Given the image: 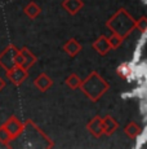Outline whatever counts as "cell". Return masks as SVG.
I'll use <instances>...</instances> for the list:
<instances>
[{
  "label": "cell",
  "instance_id": "7a4b0ae2",
  "mask_svg": "<svg viewBox=\"0 0 147 149\" xmlns=\"http://www.w3.org/2000/svg\"><path fill=\"white\" fill-rule=\"evenodd\" d=\"M79 88L92 102H97L110 90V83L104 81L97 71H92L84 81H81Z\"/></svg>",
  "mask_w": 147,
  "mask_h": 149
},
{
  "label": "cell",
  "instance_id": "52a82bcc",
  "mask_svg": "<svg viewBox=\"0 0 147 149\" xmlns=\"http://www.w3.org/2000/svg\"><path fill=\"white\" fill-rule=\"evenodd\" d=\"M3 126L7 128V131L10 134V136L14 139L16 136H18L19 134H21L22 128H23V122H21L17 117L12 116L7 122L3 123Z\"/></svg>",
  "mask_w": 147,
  "mask_h": 149
},
{
  "label": "cell",
  "instance_id": "5bb4252c",
  "mask_svg": "<svg viewBox=\"0 0 147 149\" xmlns=\"http://www.w3.org/2000/svg\"><path fill=\"white\" fill-rule=\"evenodd\" d=\"M23 12H25V14H26V16L29 17L30 19H35L36 17H38L39 14L41 13V8L39 7V5L36 4L35 1H30L29 4L25 7Z\"/></svg>",
  "mask_w": 147,
  "mask_h": 149
},
{
  "label": "cell",
  "instance_id": "6da1fadb",
  "mask_svg": "<svg viewBox=\"0 0 147 149\" xmlns=\"http://www.w3.org/2000/svg\"><path fill=\"white\" fill-rule=\"evenodd\" d=\"M13 140L19 141L18 145L14 147L19 148H53L54 144L38 126L35 125L31 119H27L23 123L21 134L16 136Z\"/></svg>",
  "mask_w": 147,
  "mask_h": 149
},
{
  "label": "cell",
  "instance_id": "ac0fdd59",
  "mask_svg": "<svg viewBox=\"0 0 147 149\" xmlns=\"http://www.w3.org/2000/svg\"><path fill=\"white\" fill-rule=\"evenodd\" d=\"M123 42H124V39L121 36L116 35V34H112L111 36H109V43L111 45V49H117L123 44Z\"/></svg>",
  "mask_w": 147,
  "mask_h": 149
},
{
  "label": "cell",
  "instance_id": "8992f818",
  "mask_svg": "<svg viewBox=\"0 0 147 149\" xmlns=\"http://www.w3.org/2000/svg\"><path fill=\"white\" fill-rule=\"evenodd\" d=\"M27 77H29V71L26 69L18 66V65H16L10 70L7 71V78L14 86H21L27 79Z\"/></svg>",
  "mask_w": 147,
  "mask_h": 149
},
{
  "label": "cell",
  "instance_id": "9a60e30c",
  "mask_svg": "<svg viewBox=\"0 0 147 149\" xmlns=\"http://www.w3.org/2000/svg\"><path fill=\"white\" fill-rule=\"evenodd\" d=\"M124 134H125L128 137H131V139H135L138 135L141 134V127L138 123L135 122H129L128 125L125 126V128H124Z\"/></svg>",
  "mask_w": 147,
  "mask_h": 149
},
{
  "label": "cell",
  "instance_id": "8fae6325",
  "mask_svg": "<svg viewBox=\"0 0 147 149\" xmlns=\"http://www.w3.org/2000/svg\"><path fill=\"white\" fill-rule=\"evenodd\" d=\"M102 128H103V135L111 136L114 132H116L119 128V123L112 116H106L102 118Z\"/></svg>",
  "mask_w": 147,
  "mask_h": 149
},
{
  "label": "cell",
  "instance_id": "9c48e42d",
  "mask_svg": "<svg viewBox=\"0 0 147 149\" xmlns=\"http://www.w3.org/2000/svg\"><path fill=\"white\" fill-rule=\"evenodd\" d=\"M93 49L97 51L101 56H104L111 51V45L109 43V38L106 35L98 36V39H95V42L93 43Z\"/></svg>",
  "mask_w": 147,
  "mask_h": 149
},
{
  "label": "cell",
  "instance_id": "4fadbf2b",
  "mask_svg": "<svg viewBox=\"0 0 147 149\" xmlns=\"http://www.w3.org/2000/svg\"><path fill=\"white\" fill-rule=\"evenodd\" d=\"M62 49H63L65 53H67L70 57H75L76 54L81 51V44L79 43L76 39H69L66 43L63 44V47H62Z\"/></svg>",
  "mask_w": 147,
  "mask_h": 149
},
{
  "label": "cell",
  "instance_id": "ba28073f",
  "mask_svg": "<svg viewBox=\"0 0 147 149\" xmlns=\"http://www.w3.org/2000/svg\"><path fill=\"white\" fill-rule=\"evenodd\" d=\"M87 130L89 134L94 137H101L103 135V128H102V117L95 116L88 122L87 125Z\"/></svg>",
  "mask_w": 147,
  "mask_h": 149
},
{
  "label": "cell",
  "instance_id": "ffe728a7",
  "mask_svg": "<svg viewBox=\"0 0 147 149\" xmlns=\"http://www.w3.org/2000/svg\"><path fill=\"white\" fill-rule=\"evenodd\" d=\"M4 88H5V81L1 78V77H0V92H1Z\"/></svg>",
  "mask_w": 147,
  "mask_h": 149
},
{
  "label": "cell",
  "instance_id": "277c9868",
  "mask_svg": "<svg viewBox=\"0 0 147 149\" xmlns=\"http://www.w3.org/2000/svg\"><path fill=\"white\" fill-rule=\"evenodd\" d=\"M18 52V48L16 45L10 44L0 53V66L5 71L10 70L13 66H16V56Z\"/></svg>",
  "mask_w": 147,
  "mask_h": 149
},
{
  "label": "cell",
  "instance_id": "3957f363",
  "mask_svg": "<svg viewBox=\"0 0 147 149\" xmlns=\"http://www.w3.org/2000/svg\"><path fill=\"white\" fill-rule=\"evenodd\" d=\"M106 26L112 31V34L125 39L135 29V19L124 8H120L115 14H112L106 22Z\"/></svg>",
  "mask_w": 147,
  "mask_h": 149
},
{
  "label": "cell",
  "instance_id": "2e32d148",
  "mask_svg": "<svg viewBox=\"0 0 147 149\" xmlns=\"http://www.w3.org/2000/svg\"><path fill=\"white\" fill-rule=\"evenodd\" d=\"M65 83H66V86L70 88V90H78V88L80 87L81 79L78 74H70V75L66 78Z\"/></svg>",
  "mask_w": 147,
  "mask_h": 149
},
{
  "label": "cell",
  "instance_id": "e0dca14e",
  "mask_svg": "<svg viewBox=\"0 0 147 149\" xmlns=\"http://www.w3.org/2000/svg\"><path fill=\"white\" fill-rule=\"evenodd\" d=\"M13 137L10 136V134L7 131V128L4 127V126H0V144L4 145V147H9V144L12 143Z\"/></svg>",
  "mask_w": 147,
  "mask_h": 149
},
{
  "label": "cell",
  "instance_id": "5b68a950",
  "mask_svg": "<svg viewBox=\"0 0 147 149\" xmlns=\"http://www.w3.org/2000/svg\"><path fill=\"white\" fill-rule=\"evenodd\" d=\"M36 61H38L36 56L34 53H31V51L27 47L21 48V49H18V52H17L16 65H18V66L26 69V70H29V69L32 66Z\"/></svg>",
  "mask_w": 147,
  "mask_h": 149
},
{
  "label": "cell",
  "instance_id": "d6986e66",
  "mask_svg": "<svg viewBox=\"0 0 147 149\" xmlns=\"http://www.w3.org/2000/svg\"><path fill=\"white\" fill-rule=\"evenodd\" d=\"M135 27H137L142 34L146 33V30H147V18L145 16H142L139 19L135 21Z\"/></svg>",
  "mask_w": 147,
  "mask_h": 149
},
{
  "label": "cell",
  "instance_id": "7c38bea8",
  "mask_svg": "<svg viewBox=\"0 0 147 149\" xmlns=\"http://www.w3.org/2000/svg\"><path fill=\"white\" fill-rule=\"evenodd\" d=\"M83 7H84L83 0H63L62 1V8L70 16H75Z\"/></svg>",
  "mask_w": 147,
  "mask_h": 149
},
{
  "label": "cell",
  "instance_id": "30bf717a",
  "mask_svg": "<svg viewBox=\"0 0 147 149\" xmlns=\"http://www.w3.org/2000/svg\"><path fill=\"white\" fill-rule=\"evenodd\" d=\"M34 86H35L40 92H47V91L53 86V81L49 75H47L45 73H41L40 75H38L36 79L34 81Z\"/></svg>",
  "mask_w": 147,
  "mask_h": 149
}]
</instances>
